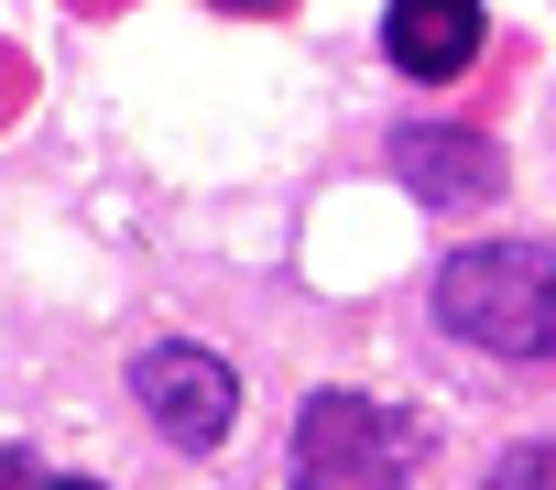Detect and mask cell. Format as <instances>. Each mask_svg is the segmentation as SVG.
<instances>
[{"instance_id":"1","label":"cell","mask_w":556,"mask_h":490,"mask_svg":"<svg viewBox=\"0 0 556 490\" xmlns=\"http://www.w3.org/2000/svg\"><path fill=\"white\" fill-rule=\"evenodd\" d=\"M437 327L491 360H556V252L545 240H480L437 273Z\"/></svg>"},{"instance_id":"2","label":"cell","mask_w":556,"mask_h":490,"mask_svg":"<svg viewBox=\"0 0 556 490\" xmlns=\"http://www.w3.org/2000/svg\"><path fill=\"white\" fill-rule=\"evenodd\" d=\"M415 457H426V436L382 392L328 382L295 414V490H415Z\"/></svg>"},{"instance_id":"3","label":"cell","mask_w":556,"mask_h":490,"mask_svg":"<svg viewBox=\"0 0 556 490\" xmlns=\"http://www.w3.org/2000/svg\"><path fill=\"white\" fill-rule=\"evenodd\" d=\"M131 392H142L153 436L186 447V457H207V447L240 425V371H229L218 349H197V338H153V349L131 360Z\"/></svg>"},{"instance_id":"4","label":"cell","mask_w":556,"mask_h":490,"mask_svg":"<svg viewBox=\"0 0 556 490\" xmlns=\"http://www.w3.org/2000/svg\"><path fill=\"white\" fill-rule=\"evenodd\" d=\"M393 175H404V196H426V207H491V196H502V153H491L480 131H447V120H404V131H393Z\"/></svg>"},{"instance_id":"5","label":"cell","mask_w":556,"mask_h":490,"mask_svg":"<svg viewBox=\"0 0 556 490\" xmlns=\"http://www.w3.org/2000/svg\"><path fill=\"white\" fill-rule=\"evenodd\" d=\"M480 0H393L382 12V44H393V66L415 77V88H458L469 66H480Z\"/></svg>"},{"instance_id":"6","label":"cell","mask_w":556,"mask_h":490,"mask_svg":"<svg viewBox=\"0 0 556 490\" xmlns=\"http://www.w3.org/2000/svg\"><path fill=\"white\" fill-rule=\"evenodd\" d=\"M480 490H556V447H513V457H502Z\"/></svg>"},{"instance_id":"7","label":"cell","mask_w":556,"mask_h":490,"mask_svg":"<svg viewBox=\"0 0 556 490\" xmlns=\"http://www.w3.org/2000/svg\"><path fill=\"white\" fill-rule=\"evenodd\" d=\"M0 479H12V490H99V479H45V468H34L23 447H12V468H0Z\"/></svg>"},{"instance_id":"8","label":"cell","mask_w":556,"mask_h":490,"mask_svg":"<svg viewBox=\"0 0 556 490\" xmlns=\"http://www.w3.org/2000/svg\"><path fill=\"white\" fill-rule=\"evenodd\" d=\"M218 12H285V0H218Z\"/></svg>"}]
</instances>
